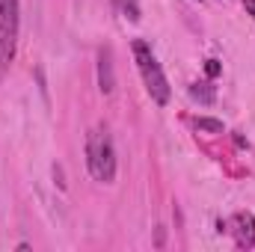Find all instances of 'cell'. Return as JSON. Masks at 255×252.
I'll use <instances>...</instances> for the list:
<instances>
[{
    "mask_svg": "<svg viewBox=\"0 0 255 252\" xmlns=\"http://www.w3.org/2000/svg\"><path fill=\"white\" fill-rule=\"evenodd\" d=\"M116 6H119V12L125 15L128 21H139V15H142V9H139V3L136 0H113Z\"/></svg>",
    "mask_w": 255,
    "mask_h": 252,
    "instance_id": "7",
    "label": "cell"
},
{
    "mask_svg": "<svg viewBox=\"0 0 255 252\" xmlns=\"http://www.w3.org/2000/svg\"><path fill=\"white\" fill-rule=\"evenodd\" d=\"M244 9H247V15H253L255 21V0H244Z\"/></svg>",
    "mask_w": 255,
    "mask_h": 252,
    "instance_id": "10",
    "label": "cell"
},
{
    "mask_svg": "<svg viewBox=\"0 0 255 252\" xmlns=\"http://www.w3.org/2000/svg\"><path fill=\"white\" fill-rule=\"evenodd\" d=\"M196 127L211 130V133H223V122H217V119H196Z\"/></svg>",
    "mask_w": 255,
    "mask_h": 252,
    "instance_id": "8",
    "label": "cell"
},
{
    "mask_svg": "<svg viewBox=\"0 0 255 252\" xmlns=\"http://www.w3.org/2000/svg\"><path fill=\"white\" fill-rule=\"evenodd\" d=\"M205 71H208V77H217L223 71V65L217 63V60H205Z\"/></svg>",
    "mask_w": 255,
    "mask_h": 252,
    "instance_id": "9",
    "label": "cell"
},
{
    "mask_svg": "<svg viewBox=\"0 0 255 252\" xmlns=\"http://www.w3.org/2000/svg\"><path fill=\"white\" fill-rule=\"evenodd\" d=\"M18 48V0H0V77L15 60Z\"/></svg>",
    "mask_w": 255,
    "mask_h": 252,
    "instance_id": "3",
    "label": "cell"
},
{
    "mask_svg": "<svg viewBox=\"0 0 255 252\" xmlns=\"http://www.w3.org/2000/svg\"><path fill=\"white\" fill-rule=\"evenodd\" d=\"M133 60H136V68H139V74H142V83H145V92L151 95V101L160 104V107L169 104V83H166V74H163L157 57L151 54V48H148L142 39L133 42Z\"/></svg>",
    "mask_w": 255,
    "mask_h": 252,
    "instance_id": "2",
    "label": "cell"
},
{
    "mask_svg": "<svg viewBox=\"0 0 255 252\" xmlns=\"http://www.w3.org/2000/svg\"><path fill=\"white\" fill-rule=\"evenodd\" d=\"M113 86H116V77H113V54H110V48H104L98 54V89L104 95H110Z\"/></svg>",
    "mask_w": 255,
    "mask_h": 252,
    "instance_id": "5",
    "label": "cell"
},
{
    "mask_svg": "<svg viewBox=\"0 0 255 252\" xmlns=\"http://www.w3.org/2000/svg\"><path fill=\"white\" fill-rule=\"evenodd\" d=\"M232 235H235V244L241 247V250H253L255 244V217L250 211H238L229 223H223Z\"/></svg>",
    "mask_w": 255,
    "mask_h": 252,
    "instance_id": "4",
    "label": "cell"
},
{
    "mask_svg": "<svg viewBox=\"0 0 255 252\" xmlns=\"http://www.w3.org/2000/svg\"><path fill=\"white\" fill-rule=\"evenodd\" d=\"M86 166H89L95 181L113 184V178H116V148H113V139H110L107 127H95L89 133V139H86Z\"/></svg>",
    "mask_w": 255,
    "mask_h": 252,
    "instance_id": "1",
    "label": "cell"
},
{
    "mask_svg": "<svg viewBox=\"0 0 255 252\" xmlns=\"http://www.w3.org/2000/svg\"><path fill=\"white\" fill-rule=\"evenodd\" d=\"M190 98L193 101H199V104H214V98H217V89L208 83V80H199V83H190Z\"/></svg>",
    "mask_w": 255,
    "mask_h": 252,
    "instance_id": "6",
    "label": "cell"
}]
</instances>
